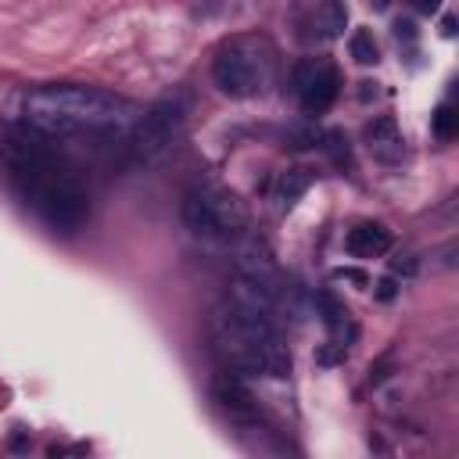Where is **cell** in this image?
Wrapping results in <instances>:
<instances>
[{
  "mask_svg": "<svg viewBox=\"0 0 459 459\" xmlns=\"http://www.w3.org/2000/svg\"><path fill=\"white\" fill-rule=\"evenodd\" d=\"M0 154L14 190L25 204L54 230L75 233L90 219V194L72 161L57 151V140L32 129L29 122L11 126L0 140Z\"/></svg>",
  "mask_w": 459,
  "mask_h": 459,
  "instance_id": "cell-1",
  "label": "cell"
},
{
  "mask_svg": "<svg viewBox=\"0 0 459 459\" xmlns=\"http://www.w3.org/2000/svg\"><path fill=\"white\" fill-rule=\"evenodd\" d=\"M22 115L50 140H100L118 143L129 136L140 108L97 86H39L25 93Z\"/></svg>",
  "mask_w": 459,
  "mask_h": 459,
  "instance_id": "cell-2",
  "label": "cell"
},
{
  "mask_svg": "<svg viewBox=\"0 0 459 459\" xmlns=\"http://www.w3.org/2000/svg\"><path fill=\"white\" fill-rule=\"evenodd\" d=\"M212 348L222 359L226 369L240 377H287L290 373V351L283 337L276 333V323L240 308L237 301H219L208 319Z\"/></svg>",
  "mask_w": 459,
  "mask_h": 459,
  "instance_id": "cell-3",
  "label": "cell"
},
{
  "mask_svg": "<svg viewBox=\"0 0 459 459\" xmlns=\"http://www.w3.org/2000/svg\"><path fill=\"white\" fill-rule=\"evenodd\" d=\"M183 226L190 230V237L204 240V244H219L230 247L233 240H240L247 233V208L244 201L222 186L219 179H197L186 186L183 204H179Z\"/></svg>",
  "mask_w": 459,
  "mask_h": 459,
  "instance_id": "cell-4",
  "label": "cell"
},
{
  "mask_svg": "<svg viewBox=\"0 0 459 459\" xmlns=\"http://www.w3.org/2000/svg\"><path fill=\"white\" fill-rule=\"evenodd\" d=\"M269 75H273V50L251 36L226 39L212 57V79H215L219 93L233 97V100L262 93Z\"/></svg>",
  "mask_w": 459,
  "mask_h": 459,
  "instance_id": "cell-5",
  "label": "cell"
},
{
  "mask_svg": "<svg viewBox=\"0 0 459 459\" xmlns=\"http://www.w3.org/2000/svg\"><path fill=\"white\" fill-rule=\"evenodd\" d=\"M186 115H190L186 93H165V97H158L147 111H140V118L133 122L129 136L122 140L126 151H129V158L140 161V165L158 161L179 140V133L186 126Z\"/></svg>",
  "mask_w": 459,
  "mask_h": 459,
  "instance_id": "cell-6",
  "label": "cell"
},
{
  "mask_svg": "<svg viewBox=\"0 0 459 459\" xmlns=\"http://www.w3.org/2000/svg\"><path fill=\"white\" fill-rule=\"evenodd\" d=\"M294 93H298V100H301V108L308 115H323L341 93V75H337V68L330 61L305 57L294 68Z\"/></svg>",
  "mask_w": 459,
  "mask_h": 459,
  "instance_id": "cell-7",
  "label": "cell"
},
{
  "mask_svg": "<svg viewBox=\"0 0 459 459\" xmlns=\"http://www.w3.org/2000/svg\"><path fill=\"white\" fill-rule=\"evenodd\" d=\"M212 398H215L219 409L230 412L233 420H255V416H258V402H255L251 387H247L244 377L233 373V369L215 373V380H212Z\"/></svg>",
  "mask_w": 459,
  "mask_h": 459,
  "instance_id": "cell-8",
  "label": "cell"
},
{
  "mask_svg": "<svg viewBox=\"0 0 459 459\" xmlns=\"http://www.w3.org/2000/svg\"><path fill=\"white\" fill-rule=\"evenodd\" d=\"M362 140H366V151L384 165H394L405 158V136L391 115H373L362 126Z\"/></svg>",
  "mask_w": 459,
  "mask_h": 459,
  "instance_id": "cell-9",
  "label": "cell"
},
{
  "mask_svg": "<svg viewBox=\"0 0 459 459\" xmlns=\"http://www.w3.org/2000/svg\"><path fill=\"white\" fill-rule=\"evenodd\" d=\"M344 247L351 258H380L391 251V230L384 222H359L348 230Z\"/></svg>",
  "mask_w": 459,
  "mask_h": 459,
  "instance_id": "cell-10",
  "label": "cell"
},
{
  "mask_svg": "<svg viewBox=\"0 0 459 459\" xmlns=\"http://www.w3.org/2000/svg\"><path fill=\"white\" fill-rule=\"evenodd\" d=\"M308 186H312V172L308 169H283V172H276V179L269 186V201H273L276 212H290Z\"/></svg>",
  "mask_w": 459,
  "mask_h": 459,
  "instance_id": "cell-11",
  "label": "cell"
},
{
  "mask_svg": "<svg viewBox=\"0 0 459 459\" xmlns=\"http://www.w3.org/2000/svg\"><path fill=\"white\" fill-rule=\"evenodd\" d=\"M316 308H319V319H323V326H326L330 333L355 330V326H351V316H348V308H344V301H341L333 290H319V294H316Z\"/></svg>",
  "mask_w": 459,
  "mask_h": 459,
  "instance_id": "cell-12",
  "label": "cell"
},
{
  "mask_svg": "<svg viewBox=\"0 0 459 459\" xmlns=\"http://www.w3.org/2000/svg\"><path fill=\"white\" fill-rule=\"evenodd\" d=\"M312 25H316V36L319 39H337L344 32V25H348V7L341 0H323Z\"/></svg>",
  "mask_w": 459,
  "mask_h": 459,
  "instance_id": "cell-13",
  "label": "cell"
},
{
  "mask_svg": "<svg viewBox=\"0 0 459 459\" xmlns=\"http://www.w3.org/2000/svg\"><path fill=\"white\" fill-rule=\"evenodd\" d=\"M348 50H351V57L359 65H377L380 61V47H377V39H373L369 29H355L351 39H348Z\"/></svg>",
  "mask_w": 459,
  "mask_h": 459,
  "instance_id": "cell-14",
  "label": "cell"
},
{
  "mask_svg": "<svg viewBox=\"0 0 459 459\" xmlns=\"http://www.w3.org/2000/svg\"><path fill=\"white\" fill-rule=\"evenodd\" d=\"M430 126H434V136H437V140H445V143L455 140V133H459V115H455V108H452V104H437Z\"/></svg>",
  "mask_w": 459,
  "mask_h": 459,
  "instance_id": "cell-15",
  "label": "cell"
},
{
  "mask_svg": "<svg viewBox=\"0 0 459 459\" xmlns=\"http://www.w3.org/2000/svg\"><path fill=\"white\" fill-rule=\"evenodd\" d=\"M319 143H323V129H316V126H298V129H290V147L305 151V147H319Z\"/></svg>",
  "mask_w": 459,
  "mask_h": 459,
  "instance_id": "cell-16",
  "label": "cell"
},
{
  "mask_svg": "<svg viewBox=\"0 0 459 459\" xmlns=\"http://www.w3.org/2000/svg\"><path fill=\"white\" fill-rule=\"evenodd\" d=\"M337 165H348V140L341 133H323V143H319Z\"/></svg>",
  "mask_w": 459,
  "mask_h": 459,
  "instance_id": "cell-17",
  "label": "cell"
},
{
  "mask_svg": "<svg viewBox=\"0 0 459 459\" xmlns=\"http://www.w3.org/2000/svg\"><path fill=\"white\" fill-rule=\"evenodd\" d=\"M348 359V344L344 341H326L319 351H316V362L319 366H337V362H344Z\"/></svg>",
  "mask_w": 459,
  "mask_h": 459,
  "instance_id": "cell-18",
  "label": "cell"
},
{
  "mask_svg": "<svg viewBox=\"0 0 459 459\" xmlns=\"http://www.w3.org/2000/svg\"><path fill=\"white\" fill-rule=\"evenodd\" d=\"M394 294H398V283H394V276H384V280L377 283V298H380V301H391Z\"/></svg>",
  "mask_w": 459,
  "mask_h": 459,
  "instance_id": "cell-19",
  "label": "cell"
},
{
  "mask_svg": "<svg viewBox=\"0 0 459 459\" xmlns=\"http://www.w3.org/2000/svg\"><path fill=\"white\" fill-rule=\"evenodd\" d=\"M391 269L402 273V276H412V273H416V258H412V255H402V258L391 262Z\"/></svg>",
  "mask_w": 459,
  "mask_h": 459,
  "instance_id": "cell-20",
  "label": "cell"
},
{
  "mask_svg": "<svg viewBox=\"0 0 459 459\" xmlns=\"http://www.w3.org/2000/svg\"><path fill=\"white\" fill-rule=\"evenodd\" d=\"M412 11L416 14H437L441 11V0H412Z\"/></svg>",
  "mask_w": 459,
  "mask_h": 459,
  "instance_id": "cell-21",
  "label": "cell"
},
{
  "mask_svg": "<svg viewBox=\"0 0 459 459\" xmlns=\"http://www.w3.org/2000/svg\"><path fill=\"white\" fill-rule=\"evenodd\" d=\"M394 36L412 43V36H416V32H412V22H402V18H398V22H394Z\"/></svg>",
  "mask_w": 459,
  "mask_h": 459,
  "instance_id": "cell-22",
  "label": "cell"
},
{
  "mask_svg": "<svg viewBox=\"0 0 459 459\" xmlns=\"http://www.w3.org/2000/svg\"><path fill=\"white\" fill-rule=\"evenodd\" d=\"M337 276H344V280H355V283H366V273H355V269H341Z\"/></svg>",
  "mask_w": 459,
  "mask_h": 459,
  "instance_id": "cell-23",
  "label": "cell"
},
{
  "mask_svg": "<svg viewBox=\"0 0 459 459\" xmlns=\"http://www.w3.org/2000/svg\"><path fill=\"white\" fill-rule=\"evenodd\" d=\"M441 32H445V36H452V32H455V18H452V14H445V22H441Z\"/></svg>",
  "mask_w": 459,
  "mask_h": 459,
  "instance_id": "cell-24",
  "label": "cell"
},
{
  "mask_svg": "<svg viewBox=\"0 0 459 459\" xmlns=\"http://www.w3.org/2000/svg\"><path fill=\"white\" fill-rule=\"evenodd\" d=\"M373 4H377V7H387V4H391V0H373Z\"/></svg>",
  "mask_w": 459,
  "mask_h": 459,
  "instance_id": "cell-25",
  "label": "cell"
}]
</instances>
